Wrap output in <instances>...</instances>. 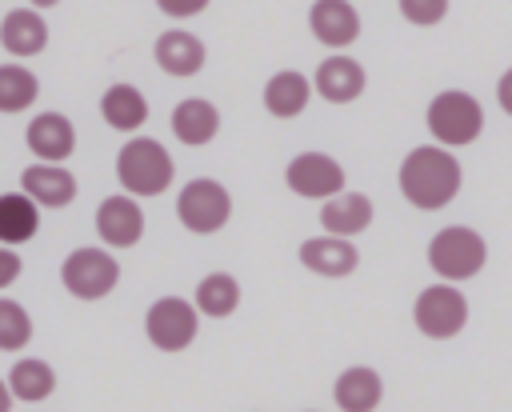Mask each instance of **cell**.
Returning a JSON list of instances; mask_svg holds the SVG:
<instances>
[{
  "mask_svg": "<svg viewBox=\"0 0 512 412\" xmlns=\"http://www.w3.org/2000/svg\"><path fill=\"white\" fill-rule=\"evenodd\" d=\"M400 192L424 212L444 208L460 192V160L440 144L412 148L400 164Z\"/></svg>",
  "mask_w": 512,
  "mask_h": 412,
  "instance_id": "obj_1",
  "label": "cell"
},
{
  "mask_svg": "<svg viewBox=\"0 0 512 412\" xmlns=\"http://www.w3.org/2000/svg\"><path fill=\"white\" fill-rule=\"evenodd\" d=\"M172 156L160 140L152 136H136L120 148L116 156V176L124 184V192H136V196H160L168 184H172Z\"/></svg>",
  "mask_w": 512,
  "mask_h": 412,
  "instance_id": "obj_2",
  "label": "cell"
},
{
  "mask_svg": "<svg viewBox=\"0 0 512 412\" xmlns=\"http://www.w3.org/2000/svg\"><path fill=\"white\" fill-rule=\"evenodd\" d=\"M484 128V112L476 104V96L468 92H440L432 104H428V132L444 144V148H460V144H472Z\"/></svg>",
  "mask_w": 512,
  "mask_h": 412,
  "instance_id": "obj_3",
  "label": "cell"
},
{
  "mask_svg": "<svg viewBox=\"0 0 512 412\" xmlns=\"http://www.w3.org/2000/svg\"><path fill=\"white\" fill-rule=\"evenodd\" d=\"M484 260H488V248H484L480 232L460 228V224L436 232L432 244H428V264L444 280H468V276H476L484 268Z\"/></svg>",
  "mask_w": 512,
  "mask_h": 412,
  "instance_id": "obj_4",
  "label": "cell"
},
{
  "mask_svg": "<svg viewBox=\"0 0 512 412\" xmlns=\"http://www.w3.org/2000/svg\"><path fill=\"white\" fill-rule=\"evenodd\" d=\"M60 280L64 288L76 296V300H100L116 288L120 280V264L104 252V248H76L64 268H60Z\"/></svg>",
  "mask_w": 512,
  "mask_h": 412,
  "instance_id": "obj_5",
  "label": "cell"
},
{
  "mask_svg": "<svg viewBox=\"0 0 512 412\" xmlns=\"http://www.w3.org/2000/svg\"><path fill=\"white\" fill-rule=\"evenodd\" d=\"M176 216L188 232H216L224 228V220L232 216V196L224 184L216 180H188L180 200H176Z\"/></svg>",
  "mask_w": 512,
  "mask_h": 412,
  "instance_id": "obj_6",
  "label": "cell"
},
{
  "mask_svg": "<svg viewBox=\"0 0 512 412\" xmlns=\"http://www.w3.org/2000/svg\"><path fill=\"white\" fill-rule=\"evenodd\" d=\"M412 316H416V328H420L424 336L448 340V336H456V332L464 328V320H468V300H464L456 288H448V284H432V288H424V292L416 296Z\"/></svg>",
  "mask_w": 512,
  "mask_h": 412,
  "instance_id": "obj_7",
  "label": "cell"
},
{
  "mask_svg": "<svg viewBox=\"0 0 512 412\" xmlns=\"http://www.w3.org/2000/svg\"><path fill=\"white\" fill-rule=\"evenodd\" d=\"M144 328H148V340H152L160 352H180V348H188L192 336H196V312H192L188 300L164 296V300H156V304L148 308Z\"/></svg>",
  "mask_w": 512,
  "mask_h": 412,
  "instance_id": "obj_8",
  "label": "cell"
},
{
  "mask_svg": "<svg viewBox=\"0 0 512 412\" xmlns=\"http://www.w3.org/2000/svg\"><path fill=\"white\" fill-rule=\"evenodd\" d=\"M284 176H288V188L308 200H332L344 188V168L324 152H300Z\"/></svg>",
  "mask_w": 512,
  "mask_h": 412,
  "instance_id": "obj_9",
  "label": "cell"
},
{
  "mask_svg": "<svg viewBox=\"0 0 512 412\" xmlns=\"http://www.w3.org/2000/svg\"><path fill=\"white\" fill-rule=\"evenodd\" d=\"M96 232L104 244L112 248H132L144 232V212L132 196H108L100 208H96Z\"/></svg>",
  "mask_w": 512,
  "mask_h": 412,
  "instance_id": "obj_10",
  "label": "cell"
},
{
  "mask_svg": "<svg viewBox=\"0 0 512 412\" xmlns=\"http://www.w3.org/2000/svg\"><path fill=\"white\" fill-rule=\"evenodd\" d=\"M308 24H312V36L328 48H344L360 36V16L348 0H316L308 12Z\"/></svg>",
  "mask_w": 512,
  "mask_h": 412,
  "instance_id": "obj_11",
  "label": "cell"
},
{
  "mask_svg": "<svg viewBox=\"0 0 512 412\" xmlns=\"http://www.w3.org/2000/svg\"><path fill=\"white\" fill-rule=\"evenodd\" d=\"M20 188L44 208H64L76 196V176L60 164H32V168H24Z\"/></svg>",
  "mask_w": 512,
  "mask_h": 412,
  "instance_id": "obj_12",
  "label": "cell"
},
{
  "mask_svg": "<svg viewBox=\"0 0 512 412\" xmlns=\"http://www.w3.org/2000/svg\"><path fill=\"white\" fill-rule=\"evenodd\" d=\"M300 260L320 276H348L360 264V252L344 236H312L300 244Z\"/></svg>",
  "mask_w": 512,
  "mask_h": 412,
  "instance_id": "obj_13",
  "label": "cell"
},
{
  "mask_svg": "<svg viewBox=\"0 0 512 412\" xmlns=\"http://www.w3.org/2000/svg\"><path fill=\"white\" fill-rule=\"evenodd\" d=\"M28 148L40 160H68L72 148H76V128L60 112H40L28 124Z\"/></svg>",
  "mask_w": 512,
  "mask_h": 412,
  "instance_id": "obj_14",
  "label": "cell"
},
{
  "mask_svg": "<svg viewBox=\"0 0 512 412\" xmlns=\"http://www.w3.org/2000/svg\"><path fill=\"white\" fill-rule=\"evenodd\" d=\"M0 44L12 56H36L48 44V24L32 8H12L0 24Z\"/></svg>",
  "mask_w": 512,
  "mask_h": 412,
  "instance_id": "obj_15",
  "label": "cell"
},
{
  "mask_svg": "<svg viewBox=\"0 0 512 412\" xmlns=\"http://www.w3.org/2000/svg\"><path fill=\"white\" fill-rule=\"evenodd\" d=\"M156 64L168 76H192V72L204 68V44L192 32H184V28L160 32V40H156Z\"/></svg>",
  "mask_w": 512,
  "mask_h": 412,
  "instance_id": "obj_16",
  "label": "cell"
},
{
  "mask_svg": "<svg viewBox=\"0 0 512 412\" xmlns=\"http://www.w3.org/2000/svg\"><path fill=\"white\" fill-rule=\"evenodd\" d=\"M316 88L324 100L332 104H348L364 92V68L352 60V56H328L320 68H316Z\"/></svg>",
  "mask_w": 512,
  "mask_h": 412,
  "instance_id": "obj_17",
  "label": "cell"
},
{
  "mask_svg": "<svg viewBox=\"0 0 512 412\" xmlns=\"http://www.w3.org/2000/svg\"><path fill=\"white\" fill-rule=\"evenodd\" d=\"M320 224L328 228V236H344L348 240V236H356V232H364L372 224V200L364 192H340V196H332L324 204Z\"/></svg>",
  "mask_w": 512,
  "mask_h": 412,
  "instance_id": "obj_18",
  "label": "cell"
},
{
  "mask_svg": "<svg viewBox=\"0 0 512 412\" xmlns=\"http://www.w3.org/2000/svg\"><path fill=\"white\" fill-rule=\"evenodd\" d=\"M308 96H312V84H308V76H300V72H276L268 84H264V108L272 112V116H280V120H288V116H300L304 108H308Z\"/></svg>",
  "mask_w": 512,
  "mask_h": 412,
  "instance_id": "obj_19",
  "label": "cell"
},
{
  "mask_svg": "<svg viewBox=\"0 0 512 412\" xmlns=\"http://www.w3.org/2000/svg\"><path fill=\"white\" fill-rule=\"evenodd\" d=\"M216 128H220V112H216V104H208V100H180L176 104V112H172V132H176V140H184V144H208L212 136H216Z\"/></svg>",
  "mask_w": 512,
  "mask_h": 412,
  "instance_id": "obj_20",
  "label": "cell"
},
{
  "mask_svg": "<svg viewBox=\"0 0 512 412\" xmlns=\"http://www.w3.org/2000/svg\"><path fill=\"white\" fill-rule=\"evenodd\" d=\"M384 396V384L372 368H344L336 380V404L344 412H376Z\"/></svg>",
  "mask_w": 512,
  "mask_h": 412,
  "instance_id": "obj_21",
  "label": "cell"
},
{
  "mask_svg": "<svg viewBox=\"0 0 512 412\" xmlns=\"http://www.w3.org/2000/svg\"><path fill=\"white\" fill-rule=\"evenodd\" d=\"M36 228H40L36 200L28 192H8L0 200V240L4 244H20V240H32Z\"/></svg>",
  "mask_w": 512,
  "mask_h": 412,
  "instance_id": "obj_22",
  "label": "cell"
},
{
  "mask_svg": "<svg viewBox=\"0 0 512 412\" xmlns=\"http://www.w3.org/2000/svg\"><path fill=\"white\" fill-rule=\"evenodd\" d=\"M100 112H104V120H108L112 128L132 132V128H140V124L148 120V100H144L132 84H112V88L104 92V100H100Z\"/></svg>",
  "mask_w": 512,
  "mask_h": 412,
  "instance_id": "obj_23",
  "label": "cell"
},
{
  "mask_svg": "<svg viewBox=\"0 0 512 412\" xmlns=\"http://www.w3.org/2000/svg\"><path fill=\"white\" fill-rule=\"evenodd\" d=\"M52 388H56V376L44 360H16L8 372L12 400H44V396H52Z\"/></svg>",
  "mask_w": 512,
  "mask_h": 412,
  "instance_id": "obj_24",
  "label": "cell"
},
{
  "mask_svg": "<svg viewBox=\"0 0 512 412\" xmlns=\"http://www.w3.org/2000/svg\"><path fill=\"white\" fill-rule=\"evenodd\" d=\"M236 304H240V284H236L228 272H212V276L200 280V288H196V308H200L204 316H228Z\"/></svg>",
  "mask_w": 512,
  "mask_h": 412,
  "instance_id": "obj_25",
  "label": "cell"
},
{
  "mask_svg": "<svg viewBox=\"0 0 512 412\" xmlns=\"http://www.w3.org/2000/svg\"><path fill=\"white\" fill-rule=\"evenodd\" d=\"M36 92H40V84H36V76L28 68H20V64H4L0 68V112L28 108L36 100Z\"/></svg>",
  "mask_w": 512,
  "mask_h": 412,
  "instance_id": "obj_26",
  "label": "cell"
},
{
  "mask_svg": "<svg viewBox=\"0 0 512 412\" xmlns=\"http://www.w3.org/2000/svg\"><path fill=\"white\" fill-rule=\"evenodd\" d=\"M28 336H32L28 312L16 300H0V348L4 352H16V348L28 344Z\"/></svg>",
  "mask_w": 512,
  "mask_h": 412,
  "instance_id": "obj_27",
  "label": "cell"
},
{
  "mask_svg": "<svg viewBox=\"0 0 512 412\" xmlns=\"http://www.w3.org/2000/svg\"><path fill=\"white\" fill-rule=\"evenodd\" d=\"M400 12L408 24H440L448 12V0H400Z\"/></svg>",
  "mask_w": 512,
  "mask_h": 412,
  "instance_id": "obj_28",
  "label": "cell"
},
{
  "mask_svg": "<svg viewBox=\"0 0 512 412\" xmlns=\"http://www.w3.org/2000/svg\"><path fill=\"white\" fill-rule=\"evenodd\" d=\"M160 4V12H168V16H176V20H184V16H196L208 0H156Z\"/></svg>",
  "mask_w": 512,
  "mask_h": 412,
  "instance_id": "obj_29",
  "label": "cell"
},
{
  "mask_svg": "<svg viewBox=\"0 0 512 412\" xmlns=\"http://www.w3.org/2000/svg\"><path fill=\"white\" fill-rule=\"evenodd\" d=\"M496 96H500V108L512 116V68L500 76V84H496Z\"/></svg>",
  "mask_w": 512,
  "mask_h": 412,
  "instance_id": "obj_30",
  "label": "cell"
},
{
  "mask_svg": "<svg viewBox=\"0 0 512 412\" xmlns=\"http://www.w3.org/2000/svg\"><path fill=\"white\" fill-rule=\"evenodd\" d=\"M4 256V272H0V284H12V276L20 272V260L12 256V252H0Z\"/></svg>",
  "mask_w": 512,
  "mask_h": 412,
  "instance_id": "obj_31",
  "label": "cell"
},
{
  "mask_svg": "<svg viewBox=\"0 0 512 412\" xmlns=\"http://www.w3.org/2000/svg\"><path fill=\"white\" fill-rule=\"evenodd\" d=\"M32 4H40V8H48V4H56V0H32Z\"/></svg>",
  "mask_w": 512,
  "mask_h": 412,
  "instance_id": "obj_32",
  "label": "cell"
}]
</instances>
